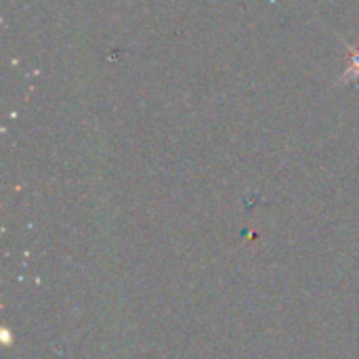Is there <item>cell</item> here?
I'll return each mask as SVG.
<instances>
[{
	"label": "cell",
	"instance_id": "obj_1",
	"mask_svg": "<svg viewBox=\"0 0 359 359\" xmlns=\"http://www.w3.org/2000/svg\"><path fill=\"white\" fill-rule=\"evenodd\" d=\"M359 80V40L347 48V69L341 82H355Z\"/></svg>",
	"mask_w": 359,
	"mask_h": 359
}]
</instances>
